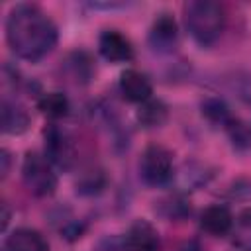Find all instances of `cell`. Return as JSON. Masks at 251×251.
Segmentation results:
<instances>
[{"label": "cell", "mask_w": 251, "mask_h": 251, "mask_svg": "<svg viewBox=\"0 0 251 251\" xmlns=\"http://www.w3.org/2000/svg\"><path fill=\"white\" fill-rule=\"evenodd\" d=\"M6 251H49L47 239L33 227H18L6 237Z\"/></svg>", "instance_id": "12"}, {"label": "cell", "mask_w": 251, "mask_h": 251, "mask_svg": "<svg viewBox=\"0 0 251 251\" xmlns=\"http://www.w3.org/2000/svg\"><path fill=\"white\" fill-rule=\"evenodd\" d=\"M120 92L127 102L143 104L145 100L151 98L153 86H151V80L147 78V75H143L141 71L126 69L120 75Z\"/></svg>", "instance_id": "9"}, {"label": "cell", "mask_w": 251, "mask_h": 251, "mask_svg": "<svg viewBox=\"0 0 251 251\" xmlns=\"http://www.w3.org/2000/svg\"><path fill=\"white\" fill-rule=\"evenodd\" d=\"M173 178H176L180 190L186 192V190H196L202 184H206L212 178V171L206 165L192 161V163H184L182 169L176 175H173Z\"/></svg>", "instance_id": "14"}, {"label": "cell", "mask_w": 251, "mask_h": 251, "mask_svg": "<svg viewBox=\"0 0 251 251\" xmlns=\"http://www.w3.org/2000/svg\"><path fill=\"white\" fill-rule=\"evenodd\" d=\"M22 180L25 188L37 198L51 196L57 188V173L51 161L45 155H39L37 151L25 153L22 163Z\"/></svg>", "instance_id": "3"}, {"label": "cell", "mask_w": 251, "mask_h": 251, "mask_svg": "<svg viewBox=\"0 0 251 251\" xmlns=\"http://www.w3.org/2000/svg\"><path fill=\"white\" fill-rule=\"evenodd\" d=\"M127 251H161L159 231L147 220H135L126 233Z\"/></svg>", "instance_id": "8"}, {"label": "cell", "mask_w": 251, "mask_h": 251, "mask_svg": "<svg viewBox=\"0 0 251 251\" xmlns=\"http://www.w3.org/2000/svg\"><path fill=\"white\" fill-rule=\"evenodd\" d=\"M63 71L75 84H88L94 76V63L84 51H73L63 61Z\"/></svg>", "instance_id": "13"}, {"label": "cell", "mask_w": 251, "mask_h": 251, "mask_svg": "<svg viewBox=\"0 0 251 251\" xmlns=\"http://www.w3.org/2000/svg\"><path fill=\"white\" fill-rule=\"evenodd\" d=\"M0 114H2V131L8 135H20L29 127L31 118H29L27 110L20 102L10 100L8 96L2 98Z\"/></svg>", "instance_id": "11"}, {"label": "cell", "mask_w": 251, "mask_h": 251, "mask_svg": "<svg viewBox=\"0 0 251 251\" xmlns=\"http://www.w3.org/2000/svg\"><path fill=\"white\" fill-rule=\"evenodd\" d=\"M200 108H202V116L210 124H214V126L226 127L231 122V118H233L231 112H229V108H227V104L224 100H220V98H206L200 104Z\"/></svg>", "instance_id": "19"}, {"label": "cell", "mask_w": 251, "mask_h": 251, "mask_svg": "<svg viewBox=\"0 0 251 251\" xmlns=\"http://www.w3.org/2000/svg\"><path fill=\"white\" fill-rule=\"evenodd\" d=\"M98 51L110 63H127L133 59L131 41L118 29H104L98 37Z\"/></svg>", "instance_id": "6"}, {"label": "cell", "mask_w": 251, "mask_h": 251, "mask_svg": "<svg viewBox=\"0 0 251 251\" xmlns=\"http://www.w3.org/2000/svg\"><path fill=\"white\" fill-rule=\"evenodd\" d=\"M169 118V106L159 100V98H149L145 100L143 104H139V110H137V122L151 129V127H161Z\"/></svg>", "instance_id": "15"}, {"label": "cell", "mask_w": 251, "mask_h": 251, "mask_svg": "<svg viewBox=\"0 0 251 251\" xmlns=\"http://www.w3.org/2000/svg\"><path fill=\"white\" fill-rule=\"evenodd\" d=\"M0 163H2V167H0L2 178H6V176H8V173H10V163H12L8 149H2V151H0Z\"/></svg>", "instance_id": "23"}, {"label": "cell", "mask_w": 251, "mask_h": 251, "mask_svg": "<svg viewBox=\"0 0 251 251\" xmlns=\"http://www.w3.org/2000/svg\"><path fill=\"white\" fill-rule=\"evenodd\" d=\"M226 131L229 133V139L233 147L237 149H249L251 147V127L243 124L237 118H231V122L226 126Z\"/></svg>", "instance_id": "20"}, {"label": "cell", "mask_w": 251, "mask_h": 251, "mask_svg": "<svg viewBox=\"0 0 251 251\" xmlns=\"http://www.w3.org/2000/svg\"><path fill=\"white\" fill-rule=\"evenodd\" d=\"M37 108L49 120H59V118H65L69 114L71 104L63 92H47L37 100Z\"/></svg>", "instance_id": "16"}, {"label": "cell", "mask_w": 251, "mask_h": 251, "mask_svg": "<svg viewBox=\"0 0 251 251\" xmlns=\"http://www.w3.org/2000/svg\"><path fill=\"white\" fill-rule=\"evenodd\" d=\"M157 212L163 218L171 220V222H180V220L190 216L192 208H190V202L182 194H175V196H169V198L161 200L157 204Z\"/></svg>", "instance_id": "17"}, {"label": "cell", "mask_w": 251, "mask_h": 251, "mask_svg": "<svg viewBox=\"0 0 251 251\" xmlns=\"http://www.w3.org/2000/svg\"><path fill=\"white\" fill-rule=\"evenodd\" d=\"M57 25L37 4H16L6 18V41L24 61H39L57 45Z\"/></svg>", "instance_id": "1"}, {"label": "cell", "mask_w": 251, "mask_h": 251, "mask_svg": "<svg viewBox=\"0 0 251 251\" xmlns=\"http://www.w3.org/2000/svg\"><path fill=\"white\" fill-rule=\"evenodd\" d=\"M175 251H204V247L200 245V241L196 239H186L182 243H178V247Z\"/></svg>", "instance_id": "22"}, {"label": "cell", "mask_w": 251, "mask_h": 251, "mask_svg": "<svg viewBox=\"0 0 251 251\" xmlns=\"http://www.w3.org/2000/svg\"><path fill=\"white\" fill-rule=\"evenodd\" d=\"M184 25L190 37L202 45H214L226 29V10L214 0H190L182 6Z\"/></svg>", "instance_id": "2"}, {"label": "cell", "mask_w": 251, "mask_h": 251, "mask_svg": "<svg viewBox=\"0 0 251 251\" xmlns=\"http://www.w3.org/2000/svg\"><path fill=\"white\" fill-rule=\"evenodd\" d=\"M43 139H45V157L51 161V165L65 171L71 169L76 159L75 143L71 135L57 126H49L43 129Z\"/></svg>", "instance_id": "5"}, {"label": "cell", "mask_w": 251, "mask_h": 251, "mask_svg": "<svg viewBox=\"0 0 251 251\" xmlns=\"http://www.w3.org/2000/svg\"><path fill=\"white\" fill-rule=\"evenodd\" d=\"M139 178L147 186H163L173 180V153L159 143H151L143 149L137 163Z\"/></svg>", "instance_id": "4"}, {"label": "cell", "mask_w": 251, "mask_h": 251, "mask_svg": "<svg viewBox=\"0 0 251 251\" xmlns=\"http://www.w3.org/2000/svg\"><path fill=\"white\" fill-rule=\"evenodd\" d=\"M104 182H106V178H104V175L100 171H88L76 182V190L80 194H94V192H100L102 190Z\"/></svg>", "instance_id": "21"}, {"label": "cell", "mask_w": 251, "mask_h": 251, "mask_svg": "<svg viewBox=\"0 0 251 251\" xmlns=\"http://www.w3.org/2000/svg\"><path fill=\"white\" fill-rule=\"evenodd\" d=\"M8 222H10V210H8V204L2 202V231H6Z\"/></svg>", "instance_id": "24"}, {"label": "cell", "mask_w": 251, "mask_h": 251, "mask_svg": "<svg viewBox=\"0 0 251 251\" xmlns=\"http://www.w3.org/2000/svg\"><path fill=\"white\" fill-rule=\"evenodd\" d=\"M231 243L239 251H251V208L239 212L231 229Z\"/></svg>", "instance_id": "18"}, {"label": "cell", "mask_w": 251, "mask_h": 251, "mask_svg": "<svg viewBox=\"0 0 251 251\" xmlns=\"http://www.w3.org/2000/svg\"><path fill=\"white\" fill-rule=\"evenodd\" d=\"M233 222H235L233 214L229 212L227 206H222V204H212L204 208L200 214V227L214 237H224L231 233Z\"/></svg>", "instance_id": "10"}, {"label": "cell", "mask_w": 251, "mask_h": 251, "mask_svg": "<svg viewBox=\"0 0 251 251\" xmlns=\"http://www.w3.org/2000/svg\"><path fill=\"white\" fill-rule=\"evenodd\" d=\"M178 41V25L167 12L159 14L149 27V45L159 53H169Z\"/></svg>", "instance_id": "7"}]
</instances>
